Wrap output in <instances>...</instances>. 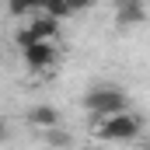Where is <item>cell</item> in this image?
<instances>
[{"label":"cell","mask_w":150,"mask_h":150,"mask_svg":"<svg viewBox=\"0 0 150 150\" xmlns=\"http://www.w3.org/2000/svg\"><path fill=\"white\" fill-rule=\"evenodd\" d=\"M11 14H18V18H35L42 14V0H11Z\"/></svg>","instance_id":"obj_7"},{"label":"cell","mask_w":150,"mask_h":150,"mask_svg":"<svg viewBox=\"0 0 150 150\" xmlns=\"http://www.w3.org/2000/svg\"><path fill=\"white\" fill-rule=\"evenodd\" d=\"M115 21L122 28H133V25H143L147 21V11H143V0H119V14Z\"/></svg>","instance_id":"obj_4"},{"label":"cell","mask_w":150,"mask_h":150,"mask_svg":"<svg viewBox=\"0 0 150 150\" xmlns=\"http://www.w3.org/2000/svg\"><path fill=\"white\" fill-rule=\"evenodd\" d=\"M94 0H67V7H70V14H77V11H87Z\"/></svg>","instance_id":"obj_10"},{"label":"cell","mask_w":150,"mask_h":150,"mask_svg":"<svg viewBox=\"0 0 150 150\" xmlns=\"http://www.w3.org/2000/svg\"><path fill=\"white\" fill-rule=\"evenodd\" d=\"M28 35L35 38V42H52V38L59 35V21L49 18V14H35L32 25H28Z\"/></svg>","instance_id":"obj_5"},{"label":"cell","mask_w":150,"mask_h":150,"mask_svg":"<svg viewBox=\"0 0 150 150\" xmlns=\"http://www.w3.org/2000/svg\"><path fill=\"white\" fill-rule=\"evenodd\" d=\"M28 122L38 126V129H56V126H59V112L49 108V105H35V108L28 112Z\"/></svg>","instance_id":"obj_6"},{"label":"cell","mask_w":150,"mask_h":150,"mask_svg":"<svg viewBox=\"0 0 150 150\" xmlns=\"http://www.w3.org/2000/svg\"><path fill=\"white\" fill-rule=\"evenodd\" d=\"M140 133H143V119L136 112H129V108L98 122V140H115V143H122V140H136Z\"/></svg>","instance_id":"obj_1"},{"label":"cell","mask_w":150,"mask_h":150,"mask_svg":"<svg viewBox=\"0 0 150 150\" xmlns=\"http://www.w3.org/2000/svg\"><path fill=\"white\" fill-rule=\"evenodd\" d=\"M0 136H4V119H0Z\"/></svg>","instance_id":"obj_11"},{"label":"cell","mask_w":150,"mask_h":150,"mask_svg":"<svg viewBox=\"0 0 150 150\" xmlns=\"http://www.w3.org/2000/svg\"><path fill=\"white\" fill-rule=\"evenodd\" d=\"M42 14L63 21V18H70V7H67V0H42Z\"/></svg>","instance_id":"obj_8"},{"label":"cell","mask_w":150,"mask_h":150,"mask_svg":"<svg viewBox=\"0 0 150 150\" xmlns=\"http://www.w3.org/2000/svg\"><path fill=\"white\" fill-rule=\"evenodd\" d=\"M84 108L91 115H98V119H108L115 112H126L129 108V98H126L122 87H94V91H87Z\"/></svg>","instance_id":"obj_2"},{"label":"cell","mask_w":150,"mask_h":150,"mask_svg":"<svg viewBox=\"0 0 150 150\" xmlns=\"http://www.w3.org/2000/svg\"><path fill=\"white\" fill-rule=\"evenodd\" d=\"M21 56H25V63L32 70H45V67L56 63V45L52 42H32V45L21 49Z\"/></svg>","instance_id":"obj_3"},{"label":"cell","mask_w":150,"mask_h":150,"mask_svg":"<svg viewBox=\"0 0 150 150\" xmlns=\"http://www.w3.org/2000/svg\"><path fill=\"white\" fill-rule=\"evenodd\" d=\"M70 143H74L70 133H63V129H49V147H70Z\"/></svg>","instance_id":"obj_9"}]
</instances>
